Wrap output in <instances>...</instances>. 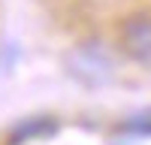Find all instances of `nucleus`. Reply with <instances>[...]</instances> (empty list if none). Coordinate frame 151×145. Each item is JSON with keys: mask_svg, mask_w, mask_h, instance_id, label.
I'll return each mask as SVG.
<instances>
[{"mask_svg": "<svg viewBox=\"0 0 151 145\" xmlns=\"http://www.w3.org/2000/svg\"><path fill=\"white\" fill-rule=\"evenodd\" d=\"M52 133H58V121L55 118H45V115L27 118L9 133V145H21V142H30V139H40V136H52Z\"/></svg>", "mask_w": 151, "mask_h": 145, "instance_id": "obj_3", "label": "nucleus"}, {"mask_svg": "<svg viewBox=\"0 0 151 145\" xmlns=\"http://www.w3.org/2000/svg\"><path fill=\"white\" fill-rule=\"evenodd\" d=\"M121 133H127V136H151V109L127 118L121 124Z\"/></svg>", "mask_w": 151, "mask_h": 145, "instance_id": "obj_4", "label": "nucleus"}, {"mask_svg": "<svg viewBox=\"0 0 151 145\" xmlns=\"http://www.w3.org/2000/svg\"><path fill=\"white\" fill-rule=\"evenodd\" d=\"M124 52H127L136 64H145L151 67V18L139 15V18H130L124 24Z\"/></svg>", "mask_w": 151, "mask_h": 145, "instance_id": "obj_2", "label": "nucleus"}, {"mask_svg": "<svg viewBox=\"0 0 151 145\" xmlns=\"http://www.w3.org/2000/svg\"><path fill=\"white\" fill-rule=\"evenodd\" d=\"M73 72H76L82 82H88V85H103V82H109V76H112V60L106 57L103 48L85 45V48H79L76 57H73Z\"/></svg>", "mask_w": 151, "mask_h": 145, "instance_id": "obj_1", "label": "nucleus"}]
</instances>
